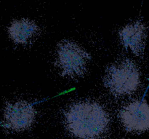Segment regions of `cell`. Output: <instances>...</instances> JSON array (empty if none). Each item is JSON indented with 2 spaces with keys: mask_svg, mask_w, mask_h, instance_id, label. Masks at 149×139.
<instances>
[{
  "mask_svg": "<svg viewBox=\"0 0 149 139\" xmlns=\"http://www.w3.org/2000/svg\"><path fill=\"white\" fill-rule=\"evenodd\" d=\"M109 114L100 104L80 101L72 104L65 112L68 131L79 139H97L108 130Z\"/></svg>",
  "mask_w": 149,
  "mask_h": 139,
  "instance_id": "1",
  "label": "cell"
},
{
  "mask_svg": "<svg viewBox=\"0 0 149 139\" xmlns=\"http://www.w3.org/2000/svg\"><path fill=\"white\" fill-rule=\"evenodd\" d=\"M106 88L115 96L132 94L140 84V72L132 61L122 59L112 64L104 77Z\"/></svg>",
  "mask_w": 149,
  "mask_h": 139,
  "instance_id": "2",
  "label": "cell"
},
{
  "mask_svg": "<svg viewBox=\"0 0 149 139\" xmlns=\"http://www.w3.org/2000/svg\"><path fill=\"white\" fill-rule=\"evenodd\" d=\"M90 55L82 47L71 41L61 42L57 49L56 65L63 76L75 78L87 71Z\"/></svg>",
  "mask_w": 149,
  "mask_h": 139,
  "instance_id": "3",
  "label": "cell"
},
{
  "mask_svg": "<svg viewBox=\"0 0 149 139\" xmlns=\"http://www.w3.org/2000/svg\"><path fill=\"white\" fill-rule=\"evenodd\" d=\"M36 110L26 101H17L7 104L3 113V125L16 132L28 130L34 123Z\"/></svg>",
  "mask_w": 149,
  "mask_h": 139,
  "instance_id": "4",
  "label": "cell"
},
{
  "mask_svg": "<svg viewBox=\"0 0 149 139\" xmlns=\"http://www.w3.org/2000/svg\"><path fill=\"white\" fill-rule=\"evenodd\" d=\"M124 127L130 132L149 129V105L145 101H135L123 107L119 114Z\"/></svg>",
  "mask_w": 149,
  "mask_h": 139,
  "instance_id": "5",
  "label": "cell"
},
{
  "mask_svg": "<svg viewBox=\"0 0 149 139\" xmlns=\"http://www.w3.org/2000/svg\"><path fill=\"white\" fill-rule=\"evenodd\" d=\"M119 37L125 48H130L135 54L142 53L145 45L146 29L141 23L128 24L119 31Z\"/></svg>",
  "mask_w": 149,
  "mask_h": 139,
  "instance_id": "6",
  "label": "cell"
},
{
  "mask_svg": "<svg viewBox=\"0 0 149 139\" xmlns=\"http://www.w3.org/2000/svg\"><path fill=\"white\" fill-rule=\"evenodd\" d=\"M39 27L33 20L27 18L15 20L8 28V34L13 42L27 44L39 35Z\"/></svg>",
  "mask_w": 149,
  "mask_h": 139,
  "instance_id": "7",
  "label": "cell"
}]
</instances>
